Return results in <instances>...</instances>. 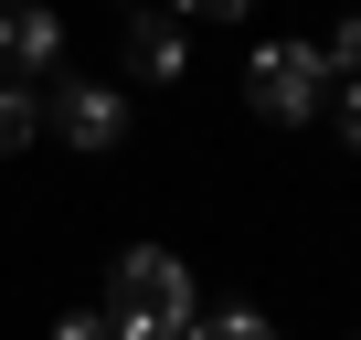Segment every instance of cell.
Wrapping results in <instances>:
<instances>
[{
	"instance_id": "obj_10",
	"label": "cell",
	"mask_w": 361,
	"mask_h": 340,
	"mask_svg": "<svg viewBox=\"0 0 361 340\" xmlns=\"http://www.w3.org/2000/svg\"><path fill=\"white\" fill-rule=\"evenodd\" d=\"M54 340H117V329H106V319H96V308H85V319H64V329H54Z\"/></svg>"
},
{
	"instance_id": "obj_2",
	"label": "cell",
	"mask_w": 361,
	"mask_h": 340,
	"mask_svg": "<svg viewBox=\"0 0 361 340\" xmlns=\"http://www.w3.org/2000/svg\"><path fill=\"white\" fill-rule=\"evenodd\" d=\"M245 96H255V117L298 128V117L329 96V64H319V43H266V54L245 64Z\"/></svg>"
},
{
	"instance_id": "obj_6",
	"label": "cell",
	"mask_w": 361,
	"mask_h": 340,
	"mask_svg": "<svg viewBox=\"0 0 361 340\" xmlns=\"http://www.w3.org/2000/svg\"><path fill=\"white\" fill-rule=\"evenodd\" d=\"M32 138H43V107H32L22 85H0V159H22Z\"/></svg>"
},
{
	"instance_id": "obj_11",
	"label": "cell",
	"mask_w": 361,
	"mask_h": 340,
	"mask_svg": "<svg viewBox=\"0 0 361 340\" xmlns=\"http://www.w3.org/2000/svg\"><path fill=\"white\" fill-rule=\"evenodd\" d=\"M340 138L361 149V85H340Z\"/></svg>"
},
{
	"instance_id": "obj_8",
	"label": "cell",
	"mask_w": 361,
	"mask_h": 340,
	"mask_svg": "<svg viewBox=\"0 0 361 340\" xmlns=\"http://www.w3.org/2000/svg\"><path fill=\"white\" fill-rule=\"evenodd\" d=\"M319 64H329V75H350V85H361V11H350V22H340V32H329V43H319Z\"/></svg>"
},
{
	"instance_id": "obj_9",
	"label": "cell",
	"mask_w": 361,
	"mask_h": 340,
	"mask_svg": "<svg viewBox=\"0 0 361 340\" xmlns=\"http://www.w3.org/2000/svg\"><path fill=\"white\" fill-rule=\"evenodd\" d=\"M255 0H170V22H245Z\"/></svg>"
},
{
	"instance_id": "obj_7",
	"label": "cell",
	"mask_w": 361,
	"mask_h": 340,
	"mask_svg": "<svg viewBox=\"0 0 361 340\" xmlns=\"http://www.w3.org/2000/svg\"><path fill=\"white\" fill-rule=\"evenodd\" d=\"M170 340H276L266 308H224V319H192V329H170Z\"/></svg>"
},
{
	"instance_id": "obj_4",
	"label": "cell",
	"mask_w": 361,
	"mask_h": 340,
	"mask_svg": "<svg viewBox=\"0 0 361 340\" xmlns=\"http://www.w3.org/2000/svg\"><path fill=\"white\" fill-rule=\"evenodd\" d=\"M64 64V32H54V11H43V0H0V85H43Z\"/></svg>"
},
{
	"instance_id": "obj_1",
	"label": "cell",
	"mask_w": 361,
	"mask_h": 340,
	"mask_svg": "<svg viewBox=\"0 0 361 340\" xmlns=\"http://www.w3.org/2000/svg\"><path fill=\"white\" fill-rule=\"evenodd\" d=\"M117 340H170V329H192V266L159 255V245H128L106 266V308H96Z\"/></svg>"
},
{
	"instance_id": "obj_5",
	"label": "cell",
	"mask_w": 361,
	"mask_h": 340,
	"mask_svg": "<svg viewBox=\"0 0 361 340\" xmlns=\"http://www.w3.org/2000/svg\"><path fill=\"white\" fill-rule=\"evenodd\" d=\"M180 64H192V43H180V22H170V11H128V75L170 85Z\"/></svg>"
},
{
	"instance_id": "obj_12",
	"label": "cell",
	"mask_w": 361,
	"mask_h": 340,
	"mask_svg": "<svg viewBox=\"0 0 361 340\" xmlns=\"http://www.w3.org/2000/svg\"><path fill=\"white\" fill-rule=\"evenodd\" d=\"M128 11H170V0H128Z\"/></svg>"
},
{
	"instance_id": "obj_3",
	"label": "cell",
	"mask_w": 361,
	"mask_h": 340,
	"mask_svg": "<svg viewBox=\"0 0 361 340\" xmlns=\"http://www.w3.org/2000/svg\"><path fill=\"white\" fill-rule=\"evenodd\" d=\"M43 128H54L64 149H85V159H96V149H117V138H128V96H117V85H85V75H54Z\"/></svg>"
}]
</instances>
